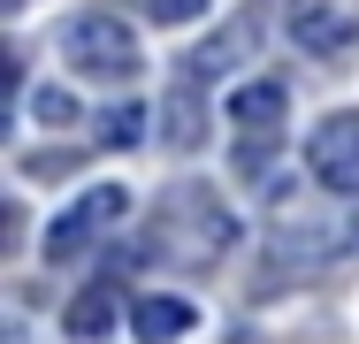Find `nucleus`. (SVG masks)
<instances>
[{
  "instance_id": "nucleus-1",
  "label": "nucleus",
  "mask_w": 359,
  "mask_h": 344,
  "mask_svg": "<svg viewBox=\"0 0 359 344\" xmlns=\"http://www.w3.org/2000/svg\"><path fill=\"white\" fill-rule=\"evenodd\" d=\"M237 245V214L207 192V184H168L161 214H153V253H168L176 268H215Z\"/></svg>"
},
{
  "instance_id": "nucleus-2",
  "label": "nucleus",
  "mask_w": 359,
  "mask_h": 344,
  "mask_svg": "<svg viewBox=\"0 0 359 344\" xmlns=\"http://www.w3.org/2000/svg\"><path fill=\"white\" fill-rule=\"evenodd\" d=\"M359 253V230H352V206H283L276 230H268V275H313L329 260Z\"/></svg>"
},
{
  "instance_id": "nucleus-3",
  "label": "nucleus",
  "mask_w": 359,
  "mask_h": 344,
  "mask_svg": "<svg viewBox=\"0 0 359 344\" xmlns=\"http://www.w3.org/2000/svg\"><path fill=\"white\" fill-rule=\"evenodd\" d=\"M54 39H62V62H69L76 77H92V84H130L145 69V46L115 23V15H76V23H62Z\"/></svg>"
},
{
  "instance_id": "nucleus-4",
  "label": "nucleus",
  "mask_w": 359,
  "mask_h": 344,
  "mask_svg": "<svg viewBox=\"0 0 359 344\" xmlns=\"http://www.w3.org/2000/svg\"><path fill=\"white\" fill-rule=\"evenodd\" d=\"M123 214H130V192H123V184H92V192H76V199L54 214V230H46L39 253H46L54 268H69V260H84V253H92Z\"/></svg>"
},
{
  "instance_id": "nucleus-5",
  "label": "nucleus",
  "mask_w": 359,
  "mask_h": 344,
  "mask_svg": "<svg viewBox=\"0 0 359 344\" xmlns=\"http://www.w3.org/2000/svg\"><path fill=\"white\" fill-rule=\"evenodd\" d=\"M290 39H298L306 54H352L359 15L337 8V0H290Z\"/></svg>"
},
{
  "instance_id": "nucleus-6",
  "label": "nucleus",
  "mask_w": 359,
  "mask_h": 344,
  "mask_svg": "<svg viewBox=\"0 0 359 344\" xmlns=\"http://www.w3.org/2000/svg\"><path fill=\"white\" fill-rule=\"evenodd\" d=\"M229 123H237V138H283V123H290V92L276 84V77L237 84V92H229Z\"/></svg>"
},
{
  "instance_id": "nucleus-7",
  "label": "nucleus",
  "mask_w": 359,
  "mask_h": 344,
  "mask_svg": "<svg viewBox=\"0 0 359 344\" xmlns=\"http://www.w3.org/2000/svg\"><path fill=\"white\" fill-rule=\"evenodd\" d=\"M252 46H260V31H252V15H237V23H222L215 39H199V46L184 54V77H191V84H207V77H229L237 62H252Z\"/></svg>"
},
{
  "instance_id": "nucleus-8",
  "label": "nucleus",
  "mask_w": 359,
  "mask_h": 344,
  "mask_svg": "<svg viewBox=\"0 0 359 344\" xmlns=\"http://www.w3.org/2000/svg\"><path fill=\"white\" fill-rule=\"evenodd\" d=\"M199 329V306L191 298H176V291H153V298H138L130 306V337L138 344H176Z\"/></svg>"
},
{
  "instance_id": "nucleus-9",
  "label": "nucleus",
  "mask_w": 359,
  "mask_h": 344,
  "mask_svg": "<svg viewBox=\"0 0 359 344\" xmlns=\"http://www.w3.org/2000/svg\"><path fill=\"white\" fill-rule=\"evenodd\" d=\"M161 138H168L176 153H199V138H207V92H199L191 77H176V92H168V107H161Z\"/></svg>"
},
{
  "instance_id": "nucleus-10",
  "label": "nucleus",
  "mask_w": 359,
  "mask_h": 344,
  "mask_svg": "<svg viewBox=\"0 0 359 344\" xmlns=\"http://www.w3.org/2000/svg\"><path fill=\"white\" fill-rule=\"evenodd\" d=\"M115 314H123V291H115V283H92V291H76V298H69L62 329H69V337H107Z\"/></svg>"
},
{
  "instance_id": "nucleus-11",
  "label": "nucleus",
  "mask_w": 359,
  "mask_h": 344,
  "mask_svg": "<svg viewBox=\"0 0 359 344\" xmlns=\"http://www.w3.org/2000/svg\"><path fill=\"white\" fill-rule=\"evenodd\" d=\"M138 138H145V107L138 100H115V107L92 123V153H130Z\"/></svg>"
},
{
  "instance_id": "nucleus-12",
  "label": "nucleus",
  "mask_w": 359,
  "mask_h": 344,
  "mask_svg": "<svg viewBox=\"0 0 359 344\" xmlns=\"http://www.w3.org/2000/svg\"><path fill=\"white\" fill-rule=\"evenodd\" d=\"M276 153H283V138H237V153H229V168H237L245 184H260V176L276 168Z\"/></svg>"
},
{
  "instance_id": "nucleus-13",
  "label": "nucleus",
  "mask_w": 359,
  "mask_h": 344,
  "mask_svg": "<svg viewBox=\"0 0 359 344\" xmlns=\"http://www.w3.org/2000/svg\"><path fill=\"white\" fill-rule=\"evenodd\" d=\"M23 107H31L39 123H54V131H69V123H76V92H62V84H39Z\"/></svg>"
},
{
  "instance_id": "nucleus-14",
  "label": "nucleus",
  "mask_w": 359,
  "mask_h": 344,
  "mask_svg": "<svg viewBox=\"0 0 359 344\" xmlns=\"http://www.w3.org/2000/svg\"><path fill=\"white\" fill-rule=\"evenodd\" d=\"M321 184H329V192H344V199L359 206V145H344V153H329V161H321Z\"/></svg>"
},
{
  "instance_id": "nucleus-15",
  "label": "nucleus",
  "mask_w": 359,
  "mask_h": 344,
  "mask_svg": "<svg viewBox=\"0 0 359 344\" xmlns=\"http://www.w3.org/2000/svg\"><path fill=\"white\" fill-rule=\"evenodd\" d=\"M145 15H153V23H199L207 0H145Z\"/></svg>"
},
{
  "instance_id": "nucleus-16",
  "label": "nucleus",
  "mask_w": 359,
  "mask_h": 344,
  "mask_svg": "<svg viewBox=\"0 0 359 344\" xmlns=\"http://www.w3.org/2000/svg\"><path fill=\"white\" fill-rule=\"evenodd\" d=\"M84 153H23V176H69Z\"/></svg>"
},
{
  "instance_id": "nucleus-17",
  "label": "nucleus",
  "mask_w": 359,
  "mask_h": 344,
  "mask_svg": "<svg viewBox=\"0 0 359 344\" xmlns=\"http://www.w3.org/2000/svg\"><path fill=\"white\" fill-rule=\"evenodd\" d=\"M0 8H8V15H15V8H23V0H0Z\"/></svg>"
},
{
  "instance_id": "nucleus-18",
  "label": "nucleus",
  "mask_w": 359,
  "mask_h": 344,
  "mask_svg": "<svg viewBox=\"0 0 359 344\" xmlns=\"http://www.w3.org/2000/svg\"><path fill=\"white\" fill-rule=\"evenodd\" d=\"M352 230H359V206H352Z\"/></svg>"
}]
</instances>
